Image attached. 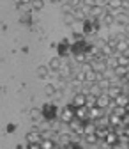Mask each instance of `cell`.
Instances as JSON below:
<instances>
[{"mask_svg":"<svg viewBox=\"0 0 129 149\" xmlns=\"http://www.w3.org/2000/svg\"><path fill=\"white\" fill-rule=\"evenodd\" d=\"M72 119H75V107L69 105L67 108H64V110H62V114H60V121H62V123H66V124H69Z\"/></svg>","mask_w":129,"mask_h":149,"instance_id":"obj_1","label":"cell"},{"mask_svg":"<svg viewBox=\"0 0 129 149\" xmlns=\"http://www.w3.org/2000/svg\"><path fill=\"white\" fill-rule=\"evenodd\" d=\"M83 124H85V121H80V119L75 117L69 123V130L72 133H76V135H83Z\"/></svg>","mask_w":129,"mask_h":149,"instance_id":"obj_2","label":"cell"},{"mask_svg":"<svg viewBox=\"0 0 129 149\" xmlns=\"http://www.w3.org/2000/svg\"><path fill=\"white\" fill-rule=\"evenodd\" d=\"M104 94H106L110 100H115L117 96L122 94V85H110V87L104 91Z\"/></svg>","mask_w":129,"mask_h":149,"instance_id":"obj_3","label":"cell"},{"mask_svg":"<svg viewBox=\"0 0 129 149\" xmlns=\"http://www.w3.org/2000/svg\"><path fill=\"white\" fill-rule=\"evenodd\" d=\"M103 116H106L103 108H99V107H92V108H88V119H90V121H97V119L103 117Z\"/></svg>","mask_w":129,"mask_h":149,"instance_id":"obj_4","label":"cell"},{"mask_svg":"<svg viewBox=\"0 0 129 149\" xmlns=\"http://www.w3.org/2000/svg\"><path fill=\"white\" fill-rule=\"evenodd\" d=\"M90 66H92V69H94L96 73H104L108 68H106V62L104 61H101V59H94V61H90Z\"/></svg>","mask_w":129,"mask_h":149,"instance_id":"obj_5","label":"cell"},{"mask_svg":"<svg viewBox=\"0 0 129 149\" xmlns=\"http://www.w3.org/2000/svg\"><path fill=\"white\" fill-rule=\"evenodd\" d=\"M75 117L80 121H88V108L87 107H76L75 108Z\"/></svg>","mask_w":129,"mask_h":149,"instance_id":"obj_6","label":"cell"},{"mask_svg":"<svg viewBox=\"0 0 129 149\" xmlns=\"http://www.w3.org/2000/svg\"><path fill=\"white\" fill-rule=\"evenodd\" d=\"M85 103H87V96L83 94V92H76V94H75V98H72V107H85Z\"/></svg>","mask_w":129,"mask_h":149,"instance_id":"obj_7","label":"cell"},{"mask_svg":"<svg viewBox=\"0 0 129 149\" xmlns=\"http://www.w3.org/2000/svg\"><path fill=\"white\" fill-rule=\"evenodd\" d=\"M110 103H112V100H110L106 94H104V92H103V94L101 96H97V101H96V107H99V108H108L110 107Z\"/></svg>","mask_w":129,"mask_h":149,"instance_id":"obj_8","label":"cell"},{"mask_svg":"<svg viewBox=\"0 0 129 149\" xmlns=\"http://www.w3.org/2000/svg\"><path fill=\"white\" fill-rule=\"evenodd\" d=\"M41 140H43V137H41V132L37 130V132H30L28 135H27V142L28 144H41Z\"/></svg>","mask_w":129,"mask_h":149,"instance_id":"obj_9","label":"cell"},{"mask_svg":"<svg viewBox=\"0 0 129 149\" xmlns=\"http://www.w3.org/2000/svg\"><path fill=\"white\" fill-rule=\"evenodd\" d=\"M115 23H119L120 27H126V25H129V14L122 11L120 14H117V16H115Z\"/></svg>","mask_w":129,"mask_h":149,"instance_id":"obj_10","label":"cell"},{"mask_svg":"<svg viewBox=\"0 0 129 149\" xmlns=\"http://www.w3.org/2000/svg\"><path fill=\"white\" fill-rule=\"evenodd\" d=\"M127 48H129V41L126 37H122V39H119V43L115 46V53H124V52H127Z\"/></svg>","mask_w":129,"mask_h":149,"instance_id":"obj_11","label":"cell"},{"mask_svg":"<svg viewBox=\"0 0 129 149\" xmlns=\"http://www.w3.org/2000/svg\"><path fill=\"white\" fill-rule=\"evenodd\" d=\"M113 74L119 77V78H126L127 74H129V66H117L113 69Z\"/></svg>","mask_w":129,"mask_h":149,"instance_id":"obj_12","label":"cell"},{"mask_svg":"<svg viewBox=\"0 0 129 149\" xmlns=\"http://www.w3.org/2000/svg\"><path fill=\"white\" fill-rule=\"evenodd\" d=\"M113 103H115L117 107H127V105H129V96L122 92L120 96H117V98L113 100Z\"/></svg>","mask_w":129,"mask_h":149,"instance_id":"obj_13","label":"cell"},{"mask_svg":"<svg viewBox=\"0 0 129 149\" xmlns=\"http://www.w3.org/2000/svg\"><path fill=\"white\" fill-rule=\"evenodd\" d=\"M43 112H44V117H46V121H53V117H55V107H50V105H44V108H43Z\"/></svg>","mask_w":129,"mask_h":149,"instance_id":"obj_14","label":"cell"},{"mask_svg":"<svg viewBox=\"0 0 129 149\" xmlns=\"http://www.w3.org/2000/svg\"><path fill=\"white\" fill-rule=\"evenodd\" d=\"M104 142H106V144H110V146H113V144H117V142H119V135L112 130V132H108V135L104 137Z\"/></svg>","mask_w":129,"mask_h":149,"instance_id":"obj_15","label":"cell"},{"mask_svg":"<svg viewBox=\"0 0 129 149\" xmlns=\"http://www.w3.org/2000/svg\"><path fill=\"white\" fill-rule=\"evenodd\" d=\"M60 66H62V59L60 57H53L51 61H50V71H59L60 69Z\"/></svg>","mask_w":129,"mask_h":149,"instance_id":"obj_16","label":"cell"},{"mask_svg":"<svg viewBox=\"0 0 129 149\" xmlns=\"http://www.w3.org/2000/svg\"><path fill=\"white\" fill-rule=\"evenodd\" d=\"M108 121H110V126H120L122 124V117H119V116H115V114H110L108 116Z\"/></svg>","mask_w":129,"mask_h":149,"instance_id":"obj_17","label":"cell"},{"mask_svg":"<svg viewBox=\"0 0 129 149\" xmlns=\"http://www.w3.org/2000/svg\"><path fill=\"white\" fill-rule=\"evenodd\" d=\"M115 57H117V64L119 66H129V57L124 53H115Z\"/></svg>","mask_w":129,"mask_h":149,"instance_id":"obj_18","label":"cell"},{"mask_svg":"<svg viewBox=\"0 0 129 149\" xmlns=\"http://www.w3.org/2000/svg\"><path fill=\"white\" fill-rule=\"evenodd\" d=\"M103 92H104V91H103L97 84H90V94H92V96H96V98H97V96L103 94Z\"/></svg>","mask_w":129,"mask_h":149,"instance_id":"obj_19","label":"cell"},{"mask_svg":"<svg viewBox=\"0 0 129 149\" xmlns=\"http://www.w3.org/2000/svg\"><path fill=\"white\" fill-rule=\"evenodd\" d=\"M83 137H85V142L90 144V146H96V144L99 142V139H97L96 133H92V135H83Z\"/></svg>","mask_w":129,"mask_h":149,"instance_id":"obj_20","label":"cell"},{"mask_svg":"<svg viewBox=\"0 0 129 149\" xmlns=\"http://www.w3.org/2000/svg\"><path fill=\"white\" fill-rule=\"evenodd\" d=\"M110 9H122V0H108V6Z\"/></svg>","mask_w":129,"mask_h":149,"instance_id":"obj_21","label":"cell"},{"mask_svg":"<svg viewBox=\"0 0 129 149\" xmlns=\"http://www.w3.org/2000/svg\"><path fill=\"white\" fill-rule=\"evenodd\" d=\"M48 74H50V68H46V66L37 68V77H41V78H48Z\"/></svg>","mask_w":129,"mask_h":149,"instance_id":"obj_22","label":"cell"},{"mask_svg":"<svg viewBox=\"0 0 129 149\" xmlns=\"http://www.w3.org/2000/svg\"><path fill=\"white\" fill-rule=\"evenodd\" d=\"M53 147H55V140H51V139L41 140V149H53Z\"/></svg>","mask_w":129,"mask_h":149,"instance_id":"obj_23","label":"cell"},{"mask_svg":"<svg viewBox=\"0 0 129 149\" xmlns=\"http://www.w3.org/2000/svg\"><path fill=\"white\" fill-rule=\"evenodd\" d=\"M101 22H103V25H112V23H115V18L112 16V14H104L103 18H101Z\"/></svg>","mask_w":129,"mask_h":149,"instance_id":"obj_24","label":"cell"},{"mask_svg":"<svg viewBox=\"0 0 129 149\" xmlns=\"http://www.w3.org/2000/svg\"><path fill=\"white\" fill-rule=\"evenodd\" d=\"M96 101H97V98H96V96H92V94H87V103H85V107H87V108H92V107H96Z\"/></svg>","mask_w":129,"mask_h":149,"instance_id":"obj_25","label":"cell"},{"mask_svg":"<svg viewBox=\"0 0 129 149\" xmlns=\"http://www.w3.org/2000/svg\"><path fill=\"white\" fill-rule=\"evenodd\" d=\"M75 61H76V62H80V64L88 62V61H87V53H83V52H81V53H75Z\"/></svg>","mask_w":129,"mask_h":149,"instance_id":"obj_26","label":"cell"},{"mask_svg":"<svg viewBox=\"0 0 129 149\" xmlns=\"http://www.w3.org/2000/svg\"><path fill=\"white\" fill-rule=\"evenodd\" d=\"M64 22L67 25H72V23L76 22V18H75V14H72V13H67V14H64Z\"/></svg>","mask_w":129,"mask_h":149,"instance_id":"obj_27","label":"cell"},{"mask_svg":"<svg viewBox=\"0 0 129 149\" xmlns=\"http://www.w3.org/2000/svg\"><path fill=\"white\" fill-rule=\"evenodd\" d=\"M32 9H35V11H39V9H43L44 7V2H43V0H32Z\"/></svg>","mask_w":129,"mask_h":149,"instance_id":"obj_28","label":"cell"},{"mask_svg":"<svg viewBox=\"0 0 129 149\" xmlns=\"http://www.w3.org/2000/svg\"><path fill=\"white\" fill-rule=\"evenodd\" d=\"M55 92H57V89H55V85H53V84H51V85H46V94L53 96Z\"/></svg>","mask_w":129,"mask_h":149,"instance_id":"obj_29","label":"cell"},{"mask_svg":"<svg viewBox=\"0 0 129 149\" xmlns=\"http://www.w3.org/2000/svg\"><path fill=\"white\" fill-rule=\"evenodd\" d=\"M67 4H69L71 7H75V9H76V7L81 6V0H67Z\"/></svg>","mask_w":129,"mask_h":149,"instance_id":"obj_30","label":"cell"},{"mask_svg":"<svg viewBox=\"0 0 129 149\" xmlns=\"http://www.w3.org/2000/svg\"><path fill=\"white\" fill-rule=\"evenodd\" d=\"M72 11H75V7H71L69 4H64V6H62V13H64V14H67V13H72Z\"/></svg>","mask_w":129,"mask_h":149,"instance_id":"obj_31","label":"cell"},{"mask_svg":"<svg viewBox=\"0 0 129 149\" xmlns=\"http://www.w3.org/2000/svg\"><path fill=\"white\" fill-rule=\"evenodd\" d=\"M21 22H25V23H28V22H30V13H25V14L21 16Z\"/></svg>","mask_w":129,"mask_h":149,"instance_id":"obj_32","label":"cell"},{"mask_svg":"<svg viewBox=\"0 0 129 149\" xmlns=\"http://www.w3.org/2000/svg\"><path fill=\"white\" fill-rule=\"evenodd\" d=\"M30 116H32L34 119H35V117H39V116H41V110H32V112H30Z\"/></svg>","mask_w":129,"mask_h":149,"instance_id":"obj_33","label":"cell"},{"mask_svg":"<svg viewBox=\"0 0 129 149\" xmlns=\"http://www.w3.org/2000/svg\"><path fill=\"white\" fill-rule=\"evenodd\" d=\"M28 149H41V144H28Z\"/></svg>","mask_w":129,"mask_h":149,"instance_id":"obj_34","label":"cell"},{"mask_svg":"<svg viewBox=\"0 0 129 149\" xmlns=\"http://www.w3.org/2000/svg\"><path fill=\"white\" fill-rule=\"evenodd\" d=\"M28 2H32V0H16V4L21 7V4H28Z\"/></svg>","mask_w":129,"mask_h":149,"instance_id":"obj_35","label":"cell"},{"mask_svg":"<svg viewBox=\"0 0 129 149\" xmlns=\"http://www.w3.org/2000/svg\"><path fill=\"white\" fill-rule=\"evenodd\" d=\"M64 53H67V45H66V46L60 45V55H64Z\"/></svg>","mask_w":129,"mask_h":149,"instance_id":"obj_36","label":"cell"},{"mask_svg":"<svg viewBox=\"0 0 129 149\" xmlns=\"http://www.w3.org/2000/svg\"><path fill=\"white\" fill-rule=\"evenodd\" d=\"M124 80H126V84H127V85H129V74H127V77H126V78H124Z\"/></svg>","mask_w":129,"mask_h":149,"instance_id":"obj_37","label":"cell"},{"mask_svg":"<svg viewBox=\"0 0 129 149\" xmlns=\"http://www.w3.org/2000/svg\"><path fill=\"white\" fill-rule=\"evenodd\" d=\"M126 114H127V116H129V105H127V107H126Z\"/></svg>","mask_w":129,"mask_h":149,"instance_id":"obj_38","label":"cell"},{"mask_svg":"<svg viewBox=\"0 0 129 149\" xmlns=\"http://www.w3.org/2000/svg\"><path fill=\"white\" fill-rule=\"evenodd\" d=\"M124 55H127V57H129V48H127V52H124Z\"/></svg>","mask_w":129,"mask_h":149,"instance_id":"obj_39","label":"cell"},{"mask_svg":"<svg viewBox=\"0 0 129 149\" xmlns=\"http://www.w3.org/2000/svg\"><path fill=\"white\" fill-rule=\"evenodd\" d=\"M51 2H60V0H51Z\"/></svg>","mask_w":129,"mask_h":149,"instance_id":"obj_40","label":"cell"},{"mask_svg":"<svg viewBox=\"0 0 129 149\" xmlns=\"http://www.w3.org/2000/svg\"><path fill=\"white\" fill-rule=\"evenodd\" d=\"M103 2H106V4H108V0H103Z\"/></svg>","mask_w":129,"mask_h":149,"instance_id":"obj_41","label":"cell"}]
</instances>
